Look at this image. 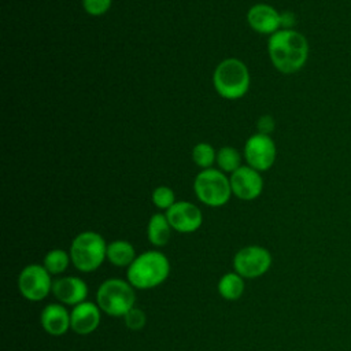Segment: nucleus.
I'll return each mask as SVG.
<instances>
[{
    "label": "nucleus",
    "instance_id": "nucleus-3",
    "mask_svg": "<svg viewBox=\"0 0 351 351\" xmlns=\"http://www.w3.org/2000/svg\"><path fill=\"white\" fill-rule=\"evenodd\" d=\"M217 93L228 100L243 97L250 89V71L245 63L237 58H226L218 63L213 74Z\"/></svg>",
    "mask_w": 351,
    "mask_h": 351
},
{
    "label": "nucleus",
    "instance_id": "nucleus-14",
    "mask_svg": "<svg viewBox=\"0 0 351 351\" xmlns=\"http://www.w3.org/2000/svg\"><path fill=\"white\" fill-rule=\"evenodd\" d=\"M247 22L252 30L271 36L281 29V12L270 4L258 3L248 10Z\"/></svg>",
    "mask_w": 351,
    "mask_h": 351
},
{
    "label": "nucleus",
    "instance_id": "nucleus-15",
    "mask_svg": "<svg viewBox=\"0 0 351 351\" xmlns=\"http://www.w3.org/2000/svg\"><path fill=\"white\" fill-rule=\"evenodd\" d=\"M40 324L48 335L62 336L71 329L70 311L62 303H49L41 310Z\"/></svg>",
    "mask_w": 351,
    "mask_h": 351
},
{
    "label": "nucleus",
    "instance_id": "nucleus-10",
    "mask_svg": "<svg viewBox=\"0 0 351 351\" xmlns=\"http://www.w3.org/2000/svg\"><path fill=\"white\" fill-rule=\"evenodd\" d=\"M232 193L240 200H255L263 191V178L261 171L251 166H240L230 174Z\"/></svg>",
    "mask_w": 351,
    "mask_h": 351
},
{
    "label": "nucleus",
    "instance_id": "nucleus-25",
    "mask_svg": "<svg viewBox=\"0 0 351 351\" xmlns=\"http://www.w3.org/2000/svg\"><path fill=\"white\" fill-rule=\"evenodd\" d=\"M256 126H258V133H262V134H269L274 130L276 128V122L273 119L271 115H262L258 122H256Z\"/></svg>",
    "mask_w": 351,
    "mask_h": 351
},
{
    "label": "nucleus",
    "instance_id": "nucleus-16",
    "mask_svg": "<svg viewBox=\"0 0 351 351\" xmlns=\"http://www.w3.org/2000/svg\"><path fill=\"white\" fill-rule=\"evenodd\" d=\"M173 228L169 223L166 214L155 213L151 215L147 225V237L154 247H163L169 243Z\"/></svg>",
    "mask_w": 351,
    "mask_h": 351
},
{
    "label": "nucleus",
    "instance_id": "nucleus-1",
    "mask_svg": "<svg viewBox=\"0 0 351 351\" xmlns=\"http://www.w3.org/2000/svg\"><path fill=\"white\" fill-rule=\"evenodd\" d=\"M267 52L282 74L298 73L308 59V41L295 29H280L269 37Z\"/></svg>",
    "mask_w": 351,
    "mask_h": 351
},
{
    "label": "nucleus",
    "instance_id": "nucleus-23",
    "mask_svg": "<svg viewBox=\"0 0 351 351\" xmlns=\"http://www.w3.org/2000/svg\"><path fill=\"white\" fill-rule=\"evenodd\" d=\"M122 318L125 321L126 328L130 330H140L145 326V322H147L145 313L136 306L132 310H129Z\"/></svg>",
    "mask_w": 351,
    "mask_h": 351
},
{
    "label": "nucleus",
    "instance_id": "nucleus-7",
    "mask_svg": "<svg viewBox=\"0 0 351 351\" xmlns=\"http://www.w3.org/2000/svg\"><path fill=\"white\" fill-rule=\"evenodd\" d=\"M52 276L40 263L25 266L18 276L19 293L29 302H41L52 292Z\"/></svg>",
    "mask_w": 351,
    "mask_h": 351
},
{
    "label": "nucleus",
    "instance_id": "nucleus-13",
    "mask_svg": "<svg viewBox=\"0 0 351 351\" xmlns=\"http://www.w3.org/2000/svg\"><path fill=\"white\" fill-rule=\"evenodd\" d=\"M52 293L62 304L74 307L86 300L88 285L81 277L64 276L53 281Z\"/></svg>",
    "mask_w": 351,
    "mask_h": 351
},
{
    "label": "nucleus",
    "instance_id": "nucleus-9",
    "mask_svg": "<svg viewBox=\"0 0 351 351\" xmlns=\"http://www.w3.org/2000/svg\"><path fill=\"white\" fill-rule=\"evenodd\" d=\"M277 156L274 140L269 134L256 133L248 137L244 145V158L247 165L258 171L269 170Z\"/></svg>",
    "mask_w": 351,
    "mask_h": 351
},
{
    "label": "nucleus",
    "instance_id": "nucleus-22",
    "mask_svg": "<svg viewBox=\"0 0 351 351\" xmlns=\"http://www.w3.org/2000/svg\"><path fill=\"white\" fill-rule=\"evenodd\" d=\"M176 202H177L176 200V193L170 186L160 185V186H156L152 192V203L159 210L167 211Z\"/></svg>",
    "mask_w": 351,
    "mask_h": 351
},
{
    "label": "nucleus",
    "instance_id": "nucleus-18",
    "mask_svg": "<svg viewBox=\"0 0 351 351\" xmlns=\"http://www.w3.org/2000/svg\"><path fill=\"white\" fill-rule=\"evenodd\" d=\"M218 292L225 300H237L244 293V278L236 271L225 273L218 281Z\"/></svg>",
    "mask_w": 351,
    "mask_h": 351
},
{
    "label": "nucleus",
    "instance_id": "nucleus-12",
    "mask_svg": "<svg viewBox=\"0 0 351 351\" xmlns=\"http://www.w3.org/2000/svg\"><path fill=\"white\" fill-rule=\"evenodd\" d=\"M101 310L96 302L85 300L73 307L70 311L71 330L77 335L85 336L93 333L101 321Z\"/></svg>",
    "mask_w": 351,
    "mask_h": 351
},
{
    "label": "nucleus",
    "instance_id": "nucleus-17",
    "mask_svg": "<svg viewBox=\"0 0 351 351\" xmlns=\"http://www.w3.org/2000/svg\"><path fill=\"white\" fill-rule=\"evenodd\" d=\"M136 256V250L128 240H114L107 245V261L117 267H129Z\"/></svg>",
    "mask_w": 351,
    "mask_h": 351
},
{
    "label": "nucleus",
    "instance_id": "nucleus-6",
    "mask_svg": "<svg viewBox=\"0 0 351 351\" xmlns=\"http://www.w3.org/2000/svg\"><path fill=\"white\" fill-rule=\"evenodd\" d=\"M193 191L196 197L208 207L225 206L232 193L230 178L217 169H204L195 177Z\"/></svg>",
    "mask_w": 351,
    "mask_h": 351
},
{
    "label": "nucleus",
    "instance_id": "nucleus-21",
    "mask_svg": "<svg viewBox=\"0 0 351 351\" xmlns=\"http://www.w3.org/2000/svg\"><path fill=\"white\" fill-rule=\"evenodd\" d=\"M192 159L195 165H197L203 170L210 169L217 159V152L211 144L197 143L192 149Z\"/></svg>",
    "mask_w": 351,
    "mask_h": 351
},
{
    "label": "nucleus",
    "instance_id": "nucleus-24",
    "mask_svg": "<svg viewBox=\"0 0 351 351\" xmlns=\"http://www.w3.org/2000/svg\"><path fill=\"white\" fill-rule=\"evenodd\" d=\"M112 4V0H82V7L86 14L100 16L106 14Z\"/></svg>",
    "mask_w": 351,
    "mask_h": 351
},
{
    "label": "nucleus",
    "instance_id": "nucleus-4",
    "mask_svg": "<svg viewBox=\"0 0 351 351\" xmlns=\"http://www.w3.org/2000/svg\"><path fill=\"white\" fill-rule=\"evenodd\" d=\"M107 245L104 237L97 232L85 230L78 233L69 250L73 266L82 273L95 271L107 259Z\"/></svg>",
    "mask_w": 351,
    "mask_h": 351
},
{
    "label": "nucleus",
    "instance_id": "nucleus-26",
    "mask_svg": "<svg viewBox=\"0 0 351 351\" xmlns=\"http://www.w3.org/2000/svg\"><path fill=\"white\" fill-rule=\"evenodd\" d=\"M296 23V16L291 11L281 12V29H293Z\"/></svg>",
    "mask_w": 351,
    "mask_h": 351
},
{
    "label": "nucleus",
    "instance_id": "nucleus-2",
    "mask_svg": "<svg viewBox=\"0 0 351 351\" xmlns=\"http://www.w3.org/2000/svg\"><path fill=\"white\" fill-rule=\"evenodd\" d=\"M170 274L169 258L156 250H148L136 256L128 267L126 278L134 289H152L167 280Z\"/></svg>",
    "mask_w": 351,
    "mask_h": 351
},
{
    "label": "nucleus",
    "instance_id": "nucleus-11",
    "mask_svg": "<svg viewBox=\"0 0 351 351\" xmlns=\"http://www.w3.org/2000/svg\"><path fill=\"white\" fill-rule=\"evenodd\" d=\"M165 214L173 230L178 233H193L203 223L200 208L191 202H176Z\"/></svg>",
    "mask_w": 351,
    "mask_h": 351
},
{
    "label": "nucleus",
    "instance_id": "nucleus-5",
    "mask_svg": "<svg viewBox=\"0 0 351 351\" xmlns=\"http://www.w3.org/2000/svg\"><path fill=\"white\" fill-rule=\"evenodd\" d=\"M96 303L111 317H123L136 304V292L132 284L121 278L103 281L96 291Z\"/></svg>",
    "mask_w": 351,
    "mask_h": 351
},
{
    "label": "nucleus",
    "instance_id": "nucleus-20",
    "mask_svg": "<svg viewBox=\"0 0 351 351\" xmlns=\"http://www.w3.org/2000/svg\"><path fill=\"white\" fill-rule=\"evenodd\" d=\"M218 167L223 173H233L236 171L241 165V155L240 152L230 145H225L219 148L217 152V159H215Z\"/></svg>",
    "mask_w": 351,
    "mask_h": 351
},
{
    "label": "nucleus",
    "instance_id": "nucleus-8",
    "mask_svg": "<svg viewBox=\"0 0 351 351\" xmlns=\"http://www.w3.org/2000/svg\"><path fill=\"white\" fill-rule=\"evenodd\" d=\"M271 254L262 245H247L233 256V269L243 278H258L271 267Z\"/></svg>",
    "mask_w": 351,
    "mask_h": 351
},
{
    "label": "nucleus",
    "instance_id": "nucleus-19",
    "mask_svg": "<svg viewBox=\"0 0 351 351\" xmlns=\"http://www.w3.org/2000/svg\"><path fill=\"white\" fill-rule=\"evenodd\" d=\"M71 263L70 254L62 248L49 250L43 261L44 267L51 273V276H59L66 271L69 265Z\"/></svg>",
    "mask_w": 351,
    "mask_h": 351
}]
</instances>
